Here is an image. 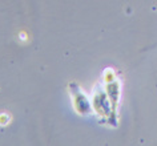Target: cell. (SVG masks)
<instances>
[]
</instances>
